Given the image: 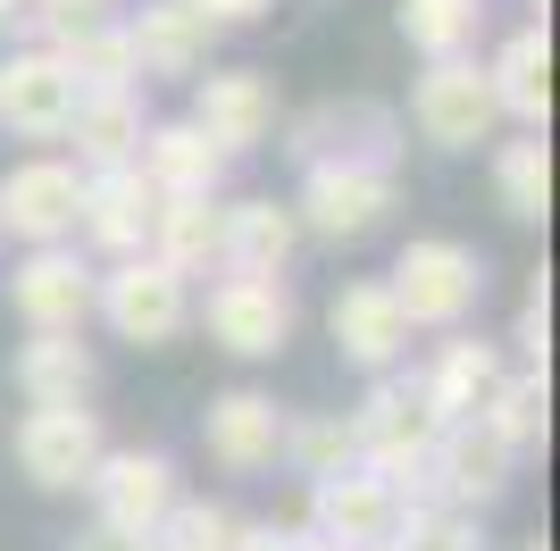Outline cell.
<instances>
[{
    "mask_svg": "<svg viewBox=\"0 0 560 551\" xmlns=\"http://www.w3.org/2000/svg\"><path fill=\"white\" fill-rule=\"evenodd\" d=\"M385 293L401 301L410 326H460L468 309H477V293H486V268H477V251H460V243H410Z\"/></svg>",
    "mask_w": 560,
    "mask_h": 551,
    "instance_id": "1",
    "label": "cell"
},
{
    "mask_svg": "<svg viewBox=\"0 0 560 551\" xmlns=\"http://www.w3.org/2000/svg\"><path fill=\"white\" fill-rule=\"evenodd\" d=\"M410 117H419V134H427V142H444V151H477V142L493 134L502 101H493L486 68L435 59V68L419 75V92H410Z\"/></svg>",
    "mask_w": 560,
    "mask_h": 551,
    "instance_id": "2",
    "label": "cell"
},
{
    "mask_svg": "<svg viewBox=\"0 0 560 551\" xmlns=\"http://www.w3.org/2000/svg\"><path fill=\"white\" fill-rule=\"evenodd\" d=\"M18 468L43 493H68V484H93V468H101V426H93V410L84 401H68V410H34L18 426Z\"/></svg>",
    "mask_w": 560,
    "mask_h": 551,
    "instance_id": "3",
    "label": "cell"
},
{
    "mask_svg": "<svg viewBox=\"0 0 560 551\" xmlns=\"http://www.w3.org/2000/svg\"><path fill=\"white\" fill-rule=\"evenodd\" d=\"M401 527V493L385 477H360V468H335L318 477V543L335 551H376Z\"/></svg>",
    "mask_w": 560,
    "mask_h": 551,
    "instance_id": "4",
    "label": "cell"
},
{
    "mask_svg": "<svg viewBox=\"0 0 560 551\" xmlns=\"http://www.w3.org/2000/svg\"><path fill=\"white\" fill-rule=\"evenodd\" d=\"M201 318H210V335L226 351L268 360V351H284V335H293V301H284V284H268V276H226Z\"/></svg>",
    "mask_w": 560,
    "mask_h": 551,
    "instance_id": "5",
    "label": "cell"
},
{
    "mask_svg": "<svg viewBox=\"0 0 560 551\" xmlns=\"http://www.w3.org/2000/svg\"><path fill=\"white\" fill-rule=\"evenodd\" d=\"M101 309L126 343H167L185 326V276L160 268V259H126V268L101 284Z\"/></svg>",
    "mask_w": 560,
    "mask_h": 551,
    "instance_id": "6",
    "label": "cell"
},
{
    "mask_svg": "<svg viewBox=\"0 0 560 551\" xmlns=\"http://www.w3.org/2000/svg\"><path fill=\"white\" fill-rule=\"evenodd\" d=\"M75 101H84V84L68 75V59L59 50H34V59H9L0 68V126H18V134H68Z\"/></svg>",
    "mask_w": 560,
    "mask_h": 551,
    "instance_id": "7",
    "label": "cell"
},
{
    "mask_svg": "<svg viewBox=\"0 0 560 551\" xmlns=\"http://www.w3.org/2000/svg\"><path fill=\"white\" fill-rule=\"evenodd\" d=\"M284 410L268 401V392H226V401H210V418H201V443H210L218 468H234V477H259V468H277L284 452Z\"/></svg>",
    "mask_w": 560,
    "mask_h": 551,
    "instance_id": "8",
    "label": "cell"
},
{
    "mask_svg": "<svg viewBox=\"0 0 560 551\" xmlns=\"http://www.w3.org/2000/svg\"><path fill=\"white\" fill-rule=\"evenodd\" d=\"M93 493H101V518L126 535H151L176 509V468H167L160 452H117L93 468Z\"/></svg>",
    "mask_w": 560,
    "mask_h": 551,
    "instance_id": "9",
    "label": "cell"
},
{
    "mask_svg": "<svg viewBox=\"0 0 560 551\" xmlns=\"http://www.w3.org/2000/svg\"><path fill=\"white\" fill-rule=\"evenodd\" d=\"M75 218H84V184L59 160H34V167H18V176L0 184V226H18L25 243H59Z\"/></svg>",
    "mask_w": 560,
    "mask_h": 551,
    "instance_id": "10",
    "label": "cell"
},
{
    "mask_svg": "<svg viewBox=\"0 0 560 551\" xmlns=\"http://www.w3.org/2000/svg\"><path fill=\"white\" fill-rule=\"evenodd\" d=\"M351 443L376 452V468H410V459H427V452H435V410H427V392L376 385L369 410L351 418Z\"/></svg>",
    "mask_w": 560,
    "mask_h": 551,
    "instance_id": "11",
    "label": "cell"
},
{
    "mask_svg": "<svg viewBox=\"0 0 560 551\" xmlns=\"http://www.w3.org/2000/svg\"><path fill=\"white\" fill-rule=\"evenodd\" d=\"M394 209V184H385V167H318L310 176V226L335 234V243H351V234H369L376 218Z\"/></svg>",
    "mask_w": 560,
    "mask_h": 551,
    "instance_id": "12",
    "label": "cell"
},
{
    "mask_svg": "<svg viewBox=\"0 0 560 551\" xmlns=\"http://www.w3.org/2000/svg\"><path fill=\"white\" fill-rule=\"evenodd\" d=\"M210 34H218V25L201 17V9H185V0L142 9V25L126 34V50H135V75H192L201 59H210Z\"/></svg>",
    "mask_w": 560,
    "mask_h": 551,
    "instance_id": "13",
    "label": "cell"
},
{
    "mask_svg": "<svg viewBox=\"0 0 560 551\" xmlns=\"http://www.w3.org/2000/svg\"><path fill=\"white\" fill-rule=\"evenodd\" d=\"M192 126L218 142V151H252L268 126H277V92L259 84V75H210L201 84V101H192Z\"/></svg>",
    "mask_w": 560,
    "mask_h": 551,
    "instance_id": "14",
    "label": "cell"
},
{
    "mask_svg": "<svg viewBox=\"0 0 560 551\" xmlns=\"http://www.w3.org/2000/svg\"><path fill=\"white\" fill-rule=\"evenodd\" d=\"M18 309L34 335H75L84 326V309H93V276L75 268L68 251H34L18 276Z\"/></svg>",
    "mask_w": 560,
    "mask_h": 551,
    "instance_id": "15",
    "label": "cell"
},
{
    "mask_svg": "<svg viewBox=\"0 0 560 551\" xmlns=\"http://www.w3.org/2000/svg\"><path fill=\"white\" fill-rule=\"evenodd\" d=\"M327 326H335V343H343V360H360V367H385L410 343V318H401V301L385 293V284H351Z\"/></svg>",
    "mask_w": 560,
    "mask_h": 551,
    "instance_id": "16",
    "label": "cell"
},
{
    "mask_svg": "<svg viewBox=\"0 0 560 551\" xmlns=\"http://www.w3.org/2000/svg\"><path fill=\"white\" fill-rule=\"evenodd\" d=\"M284 251H293V209L277 201H243L218 218V259H226L234 276H277Z\"/></svg>",
    "mask_w": 560,
    "mask_h": 551,
    "instance_id": "17",
    "label": "cell"
},
{
    "mask_svg": "<svg viewBox=\"0 0 560 551\" xmlns=\"http://www.w3.org/2000/svg\"><path fill=\"white\" fill-rule=\"evenodd\" d=\"M151 209H160V192H151L142 167H101V184H84V218H93V234L109 251H135Z\"/></svg>",
    "mask_w": 560,
    "mask_h": 551,
    "instance_id": "18",
    "label": "cell"
},
{
    "mask_svg": "<svg viewBox=\"0 0 560 551\" xmlns=\"http://www.w3.org/2000/svg\"><path fill=\"white\" fill-rule=\"evenodd\" d=\"M444 484L460 493V502H493L502 484H511V443L493 435L486 418H460L444 435Z\"/></svg>",
    "mask_w": 560,
    "mask_h": 551,
    "instance_id": "19",
    "label": "cell"
},
{
    "mask_svg": "<svg viewBox=\"0 0 560 551\" xmlns=\"http://www.w3.org/2000/svg\"><path fill=\"white\" fill-rule=\"evenodd\" d=\"M142 160H151V192H210L226 151L201 126H160V134H142Z\"/></svg>",
    "mask_w": 560,
    "mask_h": 551,
    "instance_id": "20",
    "label": "cell"
},
{
    "mask_svg": "<svg viewBox=\"0 0 560 551\" xmlns=\"http://www.w3.org/2000/svg\"><path fill=\"white\" fill-rule=\"evenodd\" d=\"M18 385L34 410H68V401H84V385H93V360H84V343H68V335H34L18 360Z\"/></svg>",
    "mask_w": 560,
    "mask_h": 551,
    "instance_id": "21",
    "label": "cell"
},
{
    "mask_svg": "<svg viewBox=\"0 0 560 551\" xmlns=\"http://www.w3.org/2000/svg\"><path fill=\"white\" fill-rule=\"evenodd\" d=\"M68 126H75V151H84L93 167H126V160H135V142H142L135 92H84Z\"/></svg>",
    "mask_w": 560,
    "mask_h": 551,
    "instance_id": "22",
    "label": "cell"
},
{
    "mask_svg": "<svg viewBox=\"0 0 560 551\" xmlns=\"http://www.w3.org/2000/svg\"><path fill=\"white\" fill-rule=\"evenodd\" d=\"M486 84H493V101H502L511 117L544 126V109H552V50H544V25L511 34V50H502V68H493Z\"/></svg>",
    "mask_w": 560,
    "mask_h": 551,
    "instance_id": "23",
    "label": "cell"
},
{
    "mask_svg": "<svg viewBox=\"0 0 560 551\" xmlns=\"http://www.w3.org/2000/svg\"><path fill=\"white\" fill-rule=\"evenodd\" d=\"M151 226H160V268H201L218 259V218H210V192H160L151 209Z\"/></svg>",
    "mask_w": 560,
    "mask_h": 551,
    "instance_id": "24",
    "label": "cell"
},
{
    "mask_svg": "<svg viewBox=\"0 0 560 551\" xmlns=\"http://www.w3.org/2000/svg\"><path fill=\"white\" fill-rule=\"evenodd\" d=\"M502 385V376H493V351L486 343H444V360H435V376H427V410L435 418H477V401H486V392Z\"/></svg>",
    "mask_w": 560,
    "mask_h": 551,
    "instance_id": "25",
    "label": "cell"
},
{
    "mask_svg": "<svg viewBox=\"0 0 560 551\" xmlns=\"http://www.w3.org/2000/svg\"><path fill=\"white\" fill-rule=\"evenodd\" d=\"M493 184H502V209H511L518 226H536L544 201H552V160H544V142H502Z\"/></svg>",
    "mask_w": 560,
    "mask_h": 551,
    "instance_id": "26",
    "label": "cell"
},
{
    "mask_svg": "<svg viewBox=\"0 0 560 551\" xmlns=\"http://www.w3.org/2000/svg\"><path fill=\"white\" fill-rule=\"evenodd\" d=\"M401 34L419 50H435V59H452L477 34V0H401Z\"/></svg>",
    "mask_w": 560,
    "mask_h": 551,
    "instance_id": "27",
    "label": "cell"
},
{
    "mask_svg": "<svg viewBox=\"0 0 560 551\" xmlns=\"http://www.w3.org/2000/svg\"><path fill=\"white\" fill-rule=\"evenodd\" d=\"M486 401H493V418H486V426H493L502 443H511V452H518V443H536V435H544V410H552V401H544V376H518V385H493Z\"/></svg>",
    "mask_w": 560,
    "mask_h": 551,
    "instance_id": "28",
    "label": "cell"
},
{
    "mask_svg": "<svg viewBox=\"0 0 560 551\" xmlns=\"http://www.w3.org/2000/svg\"><path fill=\"white\" fill-rule=\"evenodd\" d=\"M151 535H160L151 551H234V518H226V509H210V502L167 509V518H160Z\"/></svg>",
    "mask_w": 560,
    "mask_h": 551,
    "instance_id": "29",
    "label": "cell"
},
{
    "mask_svg": "<svg viewBox=\"0 0 560 551\" xmlns=\"http://www.w3.org/2000/svg\"><path fill=\"white\" fill-rule=\"evenodd\" d=\"M34 17H43V34L50 43H93L101 25H109V0H34Z\"/></svg>",
    "mask_w": 560,
    "mask_h": 551,
    "instance_id": "30",
    "label": "cell"
},
{
    "mask_svg": "<svg viewBox=\"0 0 560 551\" xmlns=\"http://www.w3.org/2000/svg\"><path fill=\"white\" fill-rule=\"evenodd\" d=\"M284 443H293V459H302L310 477H335V468L360 452V443H351V426H335V418H318V426H302V435H284Z\"/></svg>",
    "mask_w": 560,
    "mask_h": 551,
    "instance_id": "31",
    "label": "cell"
},
{
    "mask_svg": "<svg viewBox=\"0 0 560 551\" xmlns=\"http://www.w3.org/2000/svg\"><path fill=\"white\" fill-rule=\"evenodd\" d=\"M394 551H486V543H477V527L460 509H427V518H410V543H394Z\"/></svg>",
    "mask_w": 560,
    "mask_h": 551,
    "instance_id": "32",
    "label": "cell"
},
{
    "mask_svg": "<svg viewBox=\"0 0 560 551\" xmlns=\"http://www.w3.org/2000/svg\"><path fill=\"white\" fill-rule=\"evenodd\" d=\"M544 335H552V301H544V284H536L527 309H518V351H536V360H544Z\"/></svg>",
    "mask_w": 560,
    "mask_h": 551,
    "instance_id": "33",
    "label": "cell"
},
{
    "mask_svg": "<svg viewBox=\"0 0 560 551\" xmlns=\"http://www.w3.org/2000/svg\"><path fill=\"white\" fill-rule=\"evenodd\" d=\"M68 551H151V535H126V527H109V518H101L93 535H75Z\"/></svg>",
    "mask_w": 560,
    "mask_h": 551,
    "instance_id": "34",
    "label": "cell"
},
{
    "mask_svg": "<svg viewBox=\"0 0 560 551\" xmlns=\"http://www.w3.org/2000/svg\"><path fill=\"white\" fill-rule=\"evenodd\" d=\"M185 9H201L210 25H243V17H259L268 0H185Z\"/></svg>",
    "mask_w": 560,
    "mask_h": 551,
    "instance_id": "35",
    "label": "cell"
},
{
    "mask_svg": "<svg viewBox=\"0 0 560 551\" xmlns=\"http://www.w3.org/2000/svg\"><path fill=\"white\" fill-rule=\"evenodd\" d=\"M234 551H302V535H284V527H252V535H234Z\"/></svg>",
    "mask_w": 560,
    "mask_h": 551,
    "instance_id": "36",
    "label": "cell"
},
{
    "mask_svg": "<svg viewBox=\"0 0 560 551\" xmlns=\"http://www.w3.org/2000/svg\"><path fill=\"white\" fill-rule=\"evenodd\" d=\"M518 551H544V535H536V543H518Z\"/></svg>",
    "mask_w": 560,
    "mask_h": 551,
    "instance_id": "37",
    "label": "cell"
},
{
    "mask_svg": "<svg viewBox=\"0 0 560 551\" xmlns=\"http://www.w3.org/2000/svg\"><path fill=\"white\" fill-rule=\"evenodd\" d=\"M302 551H335V543H302Z\"/></svg>",
    "mask_w": 560,
    "mask_h": 551,
    "instance_id": "38",
    "label": "cell"
}]
</instances>
